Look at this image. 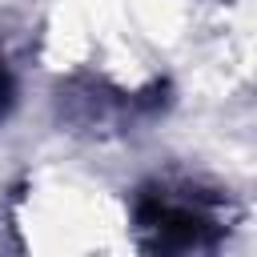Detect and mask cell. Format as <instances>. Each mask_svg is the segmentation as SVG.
<instances>
[{"mask_svg": "<svg viewBox=\"0 0 257 257\" xmlns=\"http://www.w3.org/2000/svg\"><path fill=\"white\" fill-rule=\"evenodd\" d=\"M4 96H8V72H4V60H0V104H4Z\"/></svg>", "mask_w": 257, "mask_h": 257, "instance_id": "obj_1", "label": "cell"}]
</instances>
